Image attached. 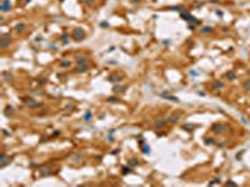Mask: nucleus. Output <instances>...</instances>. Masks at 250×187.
Here are the masks:
<instances>
[{
  "instance_id": "7",
  "label": "nucleus",
  "mask_w": 250,
  "mask_h": 187,
  "mask_svg": "<svg viewBox=\"0 0 250 187\" xmlns=\"http://www.w3.org/2000/svg\"><path fill=\"white\" fill-rule=\"evenodd\" d=\"M24 102H25L28 106H30V107H38V106H39V102H36L35 100H33V99H25Z\"/></svg>"
},
{
  "instance_id": "16",
  "label": "nucleus",
  "mask_w": 250,
  "mask_h": 187,
  "mask_svg": "<svg viewBox=\"0 0 250 187\" xmlns=\"http://www.w3.org/2000/svg\"><path fill=\"white\" fill-rule=\"evenodd\" d=\"M24 29H25V24H18V25L15 26V30H16L18 33L24 31Z\"/></svg>"
},
{
  "instance_id": "27",
  "label": "nucleus",
  "mask_w": 250,
  "mask_h": 187,
  "mask_svg": "<svg viewBox=\"0 0 250 187\" xmlns=\"http://www.w3.org/2000/svg\"><path fill=\"white\" fill-rule=\"evenodd\" d=\"M94 3V0H88V4H93Z\"/></svg>"
},
{
  "instance_id": "25",
  "label": "nucleus",
  "mask_w": 250,
  "mask_h": 187,
  "mask_svg": "<svg viewBox=\"0 0 250 187\" xmlns=\"http://www.w3.org/2000/svg\"><path fill=\"white\" fill-rule=\"evenodd\" d=\"M129 165H130V166H136V165H138V161H136V160H133V161L129 162Z\"/></svg>"
},
{
  "instance_id": "20",
  "label": "nucleus",
  "mask_w": 250,
  "mask_h": 187,
  "mask_svg": "<svg viewBox=\"0 0 250 187\" xmlns=\"http://www.w3.org/2000/svg\"><path fill=\"white\" fill-rule=\"evenodd\" d=\"M211 30H213V29H211L210 26H205V28L201 29V33H203V34H208V33H210Z\"/></svg>"
},
{
  "instance_id": "5",
  "label": "nucleus",
  "mask_w": 250,
  "mask_h": 187,
  "mask_svg": "<svg viewBox=\"0 0 250 187\" xmlns=\"http://www.w3.org/2000/svg\"><path fill=\"white\" fill-rule=\"evenodd\" d=\"M180 117H181V113L175 112V113H171V115L166 118V121H168V122H176L178 120H180Z\"/></svg>"
},
{
  "instance_id": "19",
  "label": "nucleus",
  "mask_w": 250,
  "mask_h": 187,
  "mask_svg": "<svg viewBox=\"0 0 250 187\" xmlns=\"http://www.w3.org/2000/svg\"><path fill=\"white\" fill-rule=\"evenodd\" d=\"M141 146H143V152L144 153H149V152H150V147H149L146 144H144L143 142V144H141Z\"/></svg>"
},
{
  "instance_id": "23",
  "label": "nucleus",
  "mask_w": 250,
  "mask_h": 187,
  "mask_svg": "<svg viewBox=\"0 0 250 187\" xmlns=\"http://www.w3.org/2000/svg\"><path fill=\"white\" fill-rule=\"evenodd\" d=\"M60 66H70V61H61L60 63Z\"/></svg>"
},
{
  "instance_id": "9",
  "label": "nucleus",
  "mask_w": 250,
  "mask_h": 187,
  "mask_svg": "<svg viewBox=\"0 0 250 187\" xmlns=\"http://www.w3.org/2000/svg\"><path fill=\"white\" fill-rule=\"evenodd\" d=\"M166 122H168V121H165V120H156V121L154 122V126H155L156 129H160V127H164V126L166 125Z\"/></svg>"
},
{
  "instance_id": "24",
  "label": "nucleus",
  "mask_w": 250,
  "mask_h": 187,
  "mask_svg": "<svg viewBox=\"0 0 250 187\" xmlns=\"http://www.w3.org/2000/svg\"><path fill=\"white\" fill-rule=\"evenodd\" d=\"M108 101H109V102H118V99H116V97H109Z\"/></svg>"
},
{
  "instance_id": "18",
  "label": "nucleus",
  "mask_w": 250,
  "mask_h": 187,
  "mask_svg": "<svg viewBox=\"0 0 250 187\" xmlns=\"http://www.w3.org/2000/svg\"><path fill=\"white\" fill-rule=\"evenodd\" d=\"M13 113H14V111H13V107H11V106H8V107L5 109V115H6V116H11Z\"/></svg>"
},
{
  "instance_id": "11",
  "label": "nucleus",
  "mask_w": 250,
  "mask_h": 187,
  "mask_svg": "<svg viewBox=\"0 0 250 187\" xmlns=\"http://www.w3.org/2000/svg\"><path fill=\"white\" fill-rule=\"evenodd\" d=\"M76 64H78V65H88V59H86L85 56L78 57V59H76Z\"/></svg>"
},
{
  "instance_id": "10",
  "label": "nucleus",
  "mask_w": 250,
  "mask_h": 187,
  "mask_svg": "<svg viewBox=\"0 0 250 187\" xmlns=\"http://www.w3.org/2000/svg\"><path fill=\"white\" fill-rule=\"evenodd\" d=\"M108 80L111 81V82H120L121 81V76H119V75H110Z\"/></svg>"
},
{
  "instance_id": "17",
  "label": "nucleus",
  "mask_w": 250,
  "mask_h": 187,
  "mask_svg": "<svg viewBox=\"0 0 250 187\" xmlns=\"http://www.w3.org/2000/svg\"><path fill=\"white\" fill-rule=\"evenodd\" d=\"M161 96H163V97H166V99H169V100H173V101H175V102L179 101V99L175 97V96H170V95H165V94H161Z\"/></svg>"
},
{
  "instance_id": "22",
  "label": "nucleus",
  "mask_w": 250,
  "mask_h": 187,
  "mask_svg": "<svg viewBox=\"0 0 250 187\" xmlns=\"http://www.w3.org/2000/svg\"><path fill=\"white\" fill-rule=\"evenodd\" d=\"M123 89H124L123 86H115L113 90H114V92H120V91H123Z\"/></svg>"
},
{
  "instance_id": "26",
  "label": "nucleus",
  "mask_w": 250,
  "mask_h": 187,
  "mask_svg": "<svg viewBox=\"0 0 250 187\" xmlns=\"http://www.w3.org/2000/svg\"><path fill=\"white\" fill-rule=\"evenodd\" d=\"M226 186H236V183L235 182H231V181H228L226 182Z\"/></svg>"
},
{
  "instance_id": "8",
  "label": "nucleus",
  "mask_w": 250,
  "mask_h": 187,
  "mask_svg": "<svg viewBox=\"0 0 250 187\" xmlns=\"http://www.w3.org/2000/svg\"><path fill=\"white\" fill-rule=\"evenodd\" d=\"M8 162H10V158H8L6 155L3 153V155H1V158H0V167H4Z\"/></svg>"
},
{
  "instance_id": "12",
  "label": "nucleus",
  "mask_w": 250,
  "mask_h": 187,
  "mask_svg": "<svg viewBox=\"0 0 250 187\" xmlns=\"http://www.w3.org/2000/svg\"><path fill=\"white\" fill-rule=\"evenodd\" d=\"M86 70H88V65H79V66L75 69L76 73H85Z\"/></svg>"
},
{
  "instance_id": "21",
  "label": "nucleus",
  "mask_w": 250,
  "mask_h": 187,
  "mask_svg": "<svg viewBox=\"0 0 250 187\" xmlns=\"http://www.w3.org/2000/svg\"><path fill=\"white\" fill-rule=\"evenodd\" d=\"M244 89H245V90H250V79L244 82Z\"/></svg>"
},
{
  "instance_id": "4",
  "label": "nucleus",
  "mask_w": 250,
  "mask_h": 187,
  "mask_svg": "<svg viewBox=\"0 0 250 187\" xmlns=\"http://www.w3.org/2000/svg\"><path fill=\"white\" fill-rule=\"evenodd\" d=\"M0 9L3 13H6L10 10V0H3L0 4Z\"/></svg>"
},
{
  "instance_id": "13",
  "label": "nucleus",
  "mask_w": 250,
  "mask_h": 187,
  "mask_svg": "<svg viewBox=\"0 0 250 187\" xmlns=\"http://www.w3.org/2000/svg\"><path fill=\"white\" fill-rule=\"evenodd\" d=\"M50 173H51V170H50V168H48V167H46V168H41V170H40V175H41L43 177H45V176H48V175H50Z\"/></svg>"
},
{
  "instance_id": "1",
  "label": "nucleus",
  "mask_w": 250,
  "mask_h": 187,
  "mask_svg": "<svg viewBox=\"0 0 250 187\" xmlns=\"http://www.w3.org/2000/svg\"><path fill=\"white\" fill-rule=\"evenodd\" d=\"M73 37H74V40L80 41V40H83L85 37V31L81 28H76V29L73 30Z\"/></svg>"
},
{
  "instance_id": "14",
  "label": "nucleus",
  "mask_w": 250,
  "mask_h": 187,
  "mask_svg": "<svg viewBox=\"0 0 250 187\" xmlns=\"http://www.w3.org/2000/svg\"><path fill=\"white\" fill-rule=\"evenodd\" d=\"M91 117H93V113L90 110H88V111L85 112V116H84V120H85V122H89L90 120H91Z\"/></svg>"
},
{
  "instance_id": "6",
  "label": "nucleus",
  "mask_w": 250,
  "mask_h": 187,
  "mask_svg": "<svg viewBox=\"0 0 250 187\" xmlns=\"http://www.w3.org/2000/svg\"><path fill=\"white\" fill-rule=\"evenodd\" d=\"M224 87V84L220 81V80H218V81H214L213 82V85H211V90H220V89H223Z\"/></svg>"
},
{
  "instance_id": "2",
  "label": "nucleus",
  "mask_w": 250,
  "mask_h": 187,
  "mask_svg": "<svg viewBox=\"0 0 250 187\" xmlns=\"http://www.w3.org/2000/svg\"><path fill=\"white\" fill-rule=\"evenodd\" d=\"M10 41H11V35L10 34H3L1 37H0V47H3V49L8 47Z\"/></svg>"
},
{
  "instance_id": "15",
  "label": "nucleus",
  "mask_w": 250,
  "mask_h": 187,
  "mask_svg": "<svg viewBox=\"0 0 250 187\" xmlns=\"http://www.w3.org/2000/svg\"><path fill=\"white\" fill-rule=\"evenodd\" d=\"M225 76H226L229 80H235V79H236V74H235L234 71H228V73L225 74Z\"/></svg>"
},
{
  "instance_id": "3",
  "label": "nucleus",
  "mask_w": 250,
  "mask_h": 187,
  "mask_svg": "<svg viewBox=\"0 0 250 187\" xmlns=\"http://www.w3.org/2000/svg\"><path fill=\"white\" fill-rule=\"evenodd\" d=\"M213 131H214L216 135H223V134L226 131V126H225V125H223V123L214 125V126H213Z\"/></svg>"
}]
</instances>
